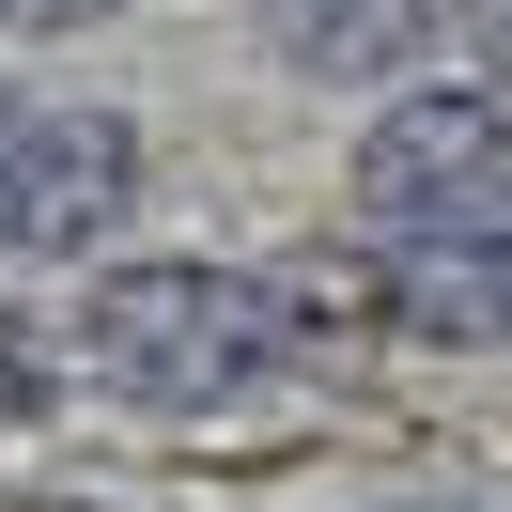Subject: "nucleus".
I'll use <instances>...</instances> for the list:
<instances>
[{
    "label": "nucleus",
    "instance_id": "1",
    "mask_svg": "<svg viewBox=\"0 0 512 512\" xmlns=\"http://www.w3.org/2000/svg\"><path fill=\"white\" fill-rule=\"evenodd\" d=\"M78 357L125 404H218V388H264L311 357V295L249 280V264H125L78 295Z\"/></svg>",
    "mask_w": 512,
    "mask_h": 512
},
{
    "label": "nucleus",
    "instance_id": "2",
    "mask_svg": "<svg viewBox=\"0 0 512 512\" xmlns=\"http://www.w3.org/2000/svg\"><path fill=\"white\" fill-rule=\"evenodd\" d=\"M357 218L404 264H466L512 233V109L497 94H404L357 140Z\"/></svg>",
    "mask_w": 512,
    "mask_h": 512
},
{
    "label": "nucleus",
    "instance_id": "3",
    "mask_svg": "<svg viewBox=\"0 0 512 512\" xmlns=\"http://www.w3.org/2000/svg\"><path fill=\"white\" fill-rule=\"evenodd\" d=\"M125 202H140V140L109 125V109L0 94V264H32V249H94Z\"/></svg>",
    "mask_w": 512,
    "mask_h": 512
},
{
    "label": "nucleus",
    "instance_id": "4",
    "mask_svg": "<svg viewBox=\"0 0 512 512\" xmlns=\"http://www.w3.org/2000/svg\"><path fill=\"white\" fill-rule=\"evenodd\" d=\"M0 16H47V32H63V16H109V0H0Z\"/></svg>",
    "mask_w": 512,
    "mask_h": 512
},
{
    "label": "nucleus",
    "instance_id": "5",
    "mask_svg": "<svg viewBox=\"0 0 512 512\" xmlns=\"http://www.w3.org/2000/svg\"><path fill=\"white\" fill-rule=\"evenodd\" d=\"M435 512H466V497H435Z\"/></svg>",
    "mask_w": 512,
    "mask_h": 512
}]
</instances>
